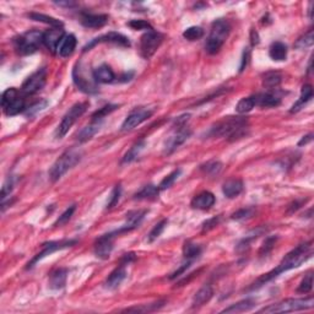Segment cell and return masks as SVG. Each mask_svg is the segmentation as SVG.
Listing matches in <instances>:
<instances>
[{"instance_id": "9", "label": "cell", "mask_w": 314, "mask_h": 314, "mask_svg": "<svg viewBox=\"0 0 314 314\" xmlns=\"http://www.w3.org/2000/svg\"><path fill=\"white\" fill-rule=\"evenodd\" d=\"M77 242L78 240H75V239H64V240H54V242L44 243V244H43L42 252L39 253V254H37L36 257H35L34 259H32L31 262L27 264L26 269H32V268H34L35 265H36L37 263L39 262V260H42L43 258L48 257V255H50L52 253L57 252V250L65 249V248H68V247H73L74 244H77Z\"/></svg>"}, {"instance_id": "58", "label": "cell", "mask_w": 314, "mask_h": 314, "mask_svg": "<svg viewBox=\"0 0 314 314\" xmlns=\"http://www.w3.org/2000/svg\"><path fill=\"white\" fill-rule=\"evenodd\" d=\"M302 202H303V201H302ZM302 202H300V201H295V202H293V204L291 205L290 207H288V211H287L288 214H292V212H295L296 210L300 209L301 205H302Z\"/></svg>"}, {"instance_id": "54", "label": "cell", "mask_w": 314, "mask_h": 314, "mask_svg": "<svg viewBox=\"0 0 314 314\" xmlns=\"http://www.w3.org/2000/svg\"><path fill=\"white\" fill-rule=\"evenodd\" d=\"M220 219H221V217L216 216V217H212V219L206 220V221L202 224V231H210V230L215 229V227L219 225Z\"/></svg>"}, {"instance_id": "27", "label": "cell", "mask_w": 314, "mask_h": 314, "mask_svg": "<svg viewBox=\"0 0 314 314\" xmlns=\"http://www.w3.org/2000/svg\"><path fill=\"white\" fill-rule=\"evenodd\" d=\"M212 296H214V290H212V286L209 285V283H207V285H204L196 293V296H194L193 308L201 307V306H204L205 303H207L210 300H211Z\"/></svg>"}, {"instance_id": "45", "label": "cell", "mask_w": 314, "mask_h": 314, "mask_svg": "<svg viewBox=\"0 0 314 314\" xmlns=\"http://www.w3.org/2000/svg\"><path fill=\"white\" fill-rule=\"evenodd\" d=\"M313 288V274L310 273L307 276H305L301 283L297 287L298 293H310Z\"/></svg>"}, {"instance_id": "53", "label": "cell", "mask_w": 314, "mask_h": 314, "mask_svg": "<svg viewBox=\"0 0 314 314\" xmlns=\"http://www.w3.org/2000/svg\"><path fill=\"white\" fill-rule=\"evenodd\" d=\"M12 189H14V181H12V178H9L6 182H5L4 186H2V189H1V201L2 202L6 200L7 196H10Z\"/></svg>"}, {"instance_id": "39", "label": "cell", "mask_w": 314, "mask_h": 314, "mask_svg": "<svg viewBox=\"0 0 314 314\" xmlns=\"http://www.w3.org/2000/svg\"><path fill=\"white\" fill-rule=\"evenodd\" d=\"M314 43V36H313V31L311 30L308 34H306L305 36H302L301 39H297V42L295 43V48L297 49H307V48H311Z\"/></svg>"}, {"instance_id": "56", "label": "cell", "mask_w": 314, "mask_h": 314, "mask_svg": "<svg viewBox=\"0 0 314 314\" xmlns=\"http://www.w3.org/2000/svg\"><path fill=\"white\" fill-rule=\"evenodd\" d=\"M134 260H135V254H134V253H128V254H124V257L121 258L120 264L121 265H128V264H130L131 262H134Z\"/></svg>"}, {"instance_id": "47", "label": "cell", "mask_w": 314, "mask_h": 314, "mask_svg": "<svg viewBox=\"0 0 314 314\" xmlns=\"http://www.w3.org/2000/svg\"><path fill=\"white\" fill-rule=\"evenodd\" d=\"M48 106V102L45 100H40L39 102L35 103V105H32L31 107H29L26 110V115L30 116V117H34V116H36L37 113L42 112L43 110H44L45 107Z\"/></svg>"}, {"instance_id": "23", "label": "cell", "mask_w": 314, "mask_h": 314, "mask_svg": "<svg viewBox=\"0 0 314 314\" xmlns=\"http://www.w3.org/2000/svg\"><path fill=\"white\" fill-rule=\"evenodd\" d=\"M92 74L96 82L111 83L116 80V74L107 64H102L98 68H96Z\"/></svg>"}, {"instance_id": "17", "label": "cell", "mask_w": 314, "mask_h": 314, "mask_svg": "<svg viewBox=\"0 0 314 314\" xmlns=\"http://www.w3.org/2000/svg\"><path fill=\"white\" fill-rule=\"evenodd\" d=\"M80 22L86 29H100L108 22V16L103 14H81Z\"/></svg>"}, {"instance_id": "44", "label": "cell", "mask_w": 314, "mask_h": 314, "mask_svg": "<svg viewBox=\"0 0 314 314\" xmlns=\"http://www.w3.org/2000/svg\"><path fill=\"white\" fill-rule=\"evenodd\" d=\"M255 209L254 207H243V209L238 210L235 214H232V219L237 220V221H243V220H248L250 217L254 216Z\"/></svg>"}, {"instance_id": "2", "label": "cell", "mask_w": 314, "mask_h": 314, "mask_svg": "<svg viewBox=\"0 0 314 314\" xmlns=\"http://www.w3.org/2000/svg\"><path fill=\"white\" fill-rule=\"evenodd\" d=\"M248 119L243 117H227L217 121L209 131L211 136H222L234 141L243 138L247 133Z\"/></svg>"}, {"instance_id": "31", "label": "cell", "mask_w": 314, "mask_h": 314, "mask_svg": "<svg viewBox=\"0 0 314 314\" xmlns=\"http://www.w3.org/2000/svg\"><path fill=\"white\" fill-rule=\"evenodd\" d=\"M255 306V301L252 298H245V300L239 301V302L235 303V305L230 306V307L225 308L221 313H243L248 312L252 310Z\"/></svg>"}, {"instance_id": "33", "label": "cell", "mask_w": 314, "mask_h": 314, "mask_svg": "<svg viewBox=\"0 0 314 314\" xmlns=\"http://www.w3.org/2000/svg\"><path fill=\"white\" fill-rule=\"evenodd\" d=\"M269 55L273 60L282 62L287 58V45L282 42H274L269 48Z\"/></svg>"}, {"instance_id": "52", "label": "cell", "mask_w": 314, "mask_h": 314, "mask_svg": "<svg viewBox=\"0 0 314 314\" xmlns=\"http://www.w3.org/2000/svg\"><path fill=\"white\" fill-rule=\"evenodd\" d=\"M192 264H193V262H192V260H186V262H184L183 264H182L181 267H179L178 269L176 270V272L172 273L171 276H169V278H171V280H174V278H177V277H179V276H182V275L184 274V273L187 272V270L189 269V268L192 267Z\"/></svg>"}, {"instance_id": "41", "label": "cell", "mask_w": 314, "mask_h": 314, "mask_svg": "<svg viewBox=\"0 0 314 314\" xmlns=\"http://www.w3.org/2000/svg\"><path fill=\"white\" fill-rule=\"evenodd\" d=\"M167 224H168V221H167L166 219L162 220V221H159L158 224H156L155 226H154V229L150 231V234H149V236H148L149 242L151 243V242H154V240H156L157 238H158L159 236L162 235V232L164 231Z\"/></svg>"}, {"instance_id": "28", "label": "cell", "mask_w": 314, "mask_h": 314, "mask_svg": "<svg viewBox=\"0 0 314 314\" xmlns=\"http://www.w3.org/2000/svg\"><path fill=\"white\" fill-rule=\"evenodd\" d=\"M313 98V88L311 85H305L301 90V97L298 98L297 102L292 106V108L290 110V113H297L310 102Z\"/></svg>"}, {"instance_id": "37", "label": "cell", "mask_w": 314, "mask_h": 314, "mask_svg": "<svg viewBox=\"0 0 314 314\" xmlns=\"http://www.w3.org/2000/svg\"><path fill=\"white\" fill-rule=\"evenodd\" d=\"M159 193V189L158 187H155L153 186V184H149V186H145L143 187V188L140 189V191L138 192V193L135 194V199H151V197H155L158 196Z\"/></svg>"}, {"instance_id": "12", "label": "cell", "mask_w": 314, "mask_h": 314, "mask_svg": "<svg viewBox=\"0 0 314 314\" xmlns=\"http://www.w3.org/2000/svg\"><path fill=\"white\" fill-rule=\"evenodd\" d=\"M151 116H153V111L145 107H139L136 110L131 111L128 115V117L125 118V120L123 121V124H121V131L133 130L136 126L148 120Z\"/></svg>"}, {"instance_id": "22", "label": "cell", "mask_w": 314, "mask_h": 314, "mask_svg": "<svg viewBox=\"0 0 314 314\" xmlns=\"http://www.w3.org/2000/svg\"><path fill=\"white\" fill-rule=\"evenodd\" d=\"M77 44H78V40L74 35L73 34L65 35V36L63 37L62 42H60L59 47H58V50H57L58 54L63 58L69 57V55H72L73 53H74L75 48H77Z\"/></svg>"}, {"instance_id": "8", "label": "cell", "mask_w": 314, "mask_h": 314, "mask_svg": "<svg viewBox=\"0 0 314 314\" xmlns=\"http://www.w3.org/2000/svg\"><path fill=\"white\" fill-rule=\"evenodd\" d=\"M163 36L156 31H148L140 39V54L145 59H150L161 45Z\"/></svg>"}, {"instance_id": "16", "label": "cell", "mask_w": 314, "mask_h": 314, "mask_svg": "<svg viewBox=\"0 0 314 314\" xmlns=\"http://www.w3.org/2000/svg\"><path fill=\"white\" fill-rule=\"evenodd\" d=\"M64 31L63 29H50L47 32L43 34V44L48 48L52 53H55L58 50L60 42L64 37Z\"/></svg>"}, {"instance_id": "42", "label": "cell", "mask_w": 314, "mask_h": 314, "mask_svg": "<svg viewBox=\"0 0 314 314\" xmlns=\"http://www.w3.org/2000/svg\"><path fill=\"white\" fill-rule=\"evenodd\" d=\"M118 105H107L105 107L100 108L98 111H96L92 115V119H97V120H103L108 115H111L112 112H115L116 110H118Z\"/></svg>"}, {"instance_id": "26", "label": "cell", "mask_w": 314, "mask_h": 314, "mask_svg": "<svg viewBox=\"0 0 314 314\" xmlns=\"http://www.w3.org/2000/svg\"><path fill=\"white\" fill-rule=\"evenodd\" d=\"M68 273L69 272L65 268H60L53 272L49 276V287L52 290H62L67 283Z\"/></svg>"}, {"instance_id": "48", "label": "cell", "mask_w": 314, "mask_h": 314, "mask_svg": "<svg viewBox=\"0 0 314 314\" xmlns=\"http://www.w3.org/2000/svg\"><path fill=\"white\" fill-rule=\"evenodd\" d=\"M120 194H121V187L120 184H118V186H116L115 188H113L112 193H111L110 201H108L107 204V209H112V207H115L116 205L118 204L119 199H120Z\"/></svg>"}, {"instance_id": "29", "label": "cell", "mask_w": 314, "mask_h": 314, "mask_svg": "<svg viewBox=\"0 0 314 314\" xmlns=\"http://www.w3.org/2000/svg\"><path fill=\"white\" fill-rule=\"evenodd\" d=\"M125 277H126L125 265L119 264L117 269L113 270V272L110 274V276H108L107 281H106V285H107L108 288L113 290V288H117L118 286L123 282Z\"/></svg>"}, {"instance_id": "15", "label": "cell", "mask_w": 314, "mask_h": 314, "mask_svg": "<svg viewBox=\"0 0 314 314\" xmlns=\"http://www.w3.org/2000/svg\"><path fill=\"white\" fill-rule=\"evenodd\" d=\"M97 43H113V44L120 45V47H130V40L126 39L125 36L117 34V32H110V34L103 35V36L95 39L90 44L86 45L83 49L88 50L90 48H92L93 45L97 44Z\"/></svg>"}, {"instance_id": "50", "label": "cell", "mask_w": 314, "mask_h": 314, "mask_svg": "<svg viewBox=\"0 0 314 314\" xmlns=\"http://www.w3.org/2000/svg\"><path fill=\"white\" fill-rule=\"evenodd\" d=\"M19 95L20 93H19V91L16 90V88H14V87L7 88V90L4 91L1 95V107H4L6 103H9L10 101L12 100V98H15L16 96H19Z\"/></svg>"}, {"instance_id": "6", "label": "cell", "mask_w": 314, "mask_h": 314, "mask_svg": "<svg viewBox=\"0 0 314 314\" xmlns=\"http://www.w3.org/2000/svg\"><path fill=\"white\" fill-rule=\"evenodd\" d=\"M15 49L19 54L29 55L37 52L39 45L43 43V34L39 31H29L14 40Z\"/></svg>"}, {"instance_id": "35", "label": "cell", "mask_w": 314, "mask_h": 314, "mask_svg": "<svg viewBox=\"0 0 314 314\" xmlns=\"http://www.w3.org/2000/svg\"><path fill=\"white\" fill-rule=\"evenodd\" d=\"M255 97L254 96H249V97H244L237 103L236 106V112L238 115H245V113H249L253 108L255 107Z\"/></svg>"}, {"instance_id": "40", "label": "cell", "mask_w": 314, "mask_h": 314, "mask_svg": "<svg viewBox=\"0 0 314 314\" xmlns=\"http://www.w3.org/2000/svg\"><path fill=\"white\" fill-rule=\"evenodd\" d=\"M204 36V30L199 26H192L183 32V37L188 40H197Z\"/></svg>"}, {"instance_id": "21", "label": "cell", "mask_w": 314, "mask_h": 314, "mask_svg": "<svg viewBox=\"0 0 314 314\" xmlns=\"http://www.w3.org/2000/svg\"><path fill=\"white\" fill-rule=\"evenodd\" d=\"M255 105L262 108H273L277 107L281 103L280 96H277L274 92H265L255 95Z\"/></svg>"}, {"instance_id": "30", "label": "cell", "mask_w": 314, "mask_h": 314, "mask_svg": "<svg viewBox=\"0 0 314 314\" xmlns=\"http://www.w3.org/2000/svg\"><path fill=\"white\" fill-rule=\"evenodd\" d=\"M145 146H146L145 140L136 141V143L134 144V145L131 146L130 149H129L128 153L124 155L123 158H121V163L126 164V163H130V162L135 161V159L138 158L139 156H140V154L143 153L144 149H145Z\"/></svg>"}, {"instance_id": "49", "label": "cell", "mask_w": 314, "mask_h": 314, "mask_svg": "<svg viewBox=\"0 0 314 314\" xmlns=\"http://www.w3.org/2000/svg\"><path fill=\"white\" fill-rule=\"evenodd\" d=\"M276 239H277L276 237H269L265 239L264 244H263L262 249H260V252H259L260 257H267V255L269 254L270 252H272L273 248H274V245L276 243Z\"/></svg>"}, {"instance_id": "59", "label": "cell", "mask_w": 314, "mask_h": 314, "mask_svg": "<svg viewBox=\"0 0 314 314\" xmlns=\"http://www.w3.org/2000/svg\"><path fill=\"white\" fill-rule=\"evenodd\" d=\"M258 43H259V37H258L257 32L253 30L252 31V44L255 45V44H258Z\"/></svg>"}, {"instance_id": "55", "label": "cell", "mask_w": 314, "mask_h": 314, "mask_svg": "<svg viewBox=\"0 0 314 314\" xmlns=\"http://www.w3.org/2000/svg\"><path fill=\"white\" fill-rule=\"evenodd\" d=\"M248 60H249V49H245L244 53H243V57H242V63H240V67H239V73H242L243 70L245 69L248 64Z\"/></svg>"}, {"instance_id": "13", "label": "cell", "mask_w": 314, "mask_h": 314, "mask_svg": "<svg viewBox=\"0 0 314 314\" xmlns=\"http://www.w3.org/2000/svg\"><path fill=\"white\" fill-rule=\"evenodd\" d=\"M73 78H74L75 85L78 86V90L82 91L85 93H96L97 92V86H96V81L93 77L88 78L85 74L83 69L81 68V64H77L73 72Z\"/></svg>"}, {"instance_id": "20", "label": "cell", "mask_w": 314, "mask_h": 314, "mask_svg": "<svg viewBox=\"0 0 314 314\" xmlns=\"http://www.w3.org/2000/svg\"><path fill=\"white\" fill-rule=\"evenodd\" d=\"M2 110H4V113L7 117L20 115L21 112H26V101H25V98L21 95H19L15 98H12L9 103H6L2 107Z\"/></svg>"}, {"instance_id": "19", "label": "cell", "mask_w": 314, "mask_h": 314, "mask_svg": "<svg viewBox=\"0 0 314 314\" xmlns=\"http://www.w3.org/2000/svg\"><path fill=\"white\" fill-rule=\"evenodd\" d=\"M146 210H135V211H130L126 214V224L124 225V227H121L119 231L116 232V235L121 234V232L131 231V230L136 229L139 225L141 224L143 219L146 215Z\"/></svg>"}, {"instance_id": "11", "label": "cell", "mask_w": 314, "mask_h": 314, "mask_svg": "<svg viewBox=\"0 0 314 314\" xmlns=\"http://www.w3.org/2000/svg\"><path fill=\"white\" fill-rule=\"evenodd\" d=\"M192 131L189 130L188 128H186V125L178 126L177 130H174L171 135L167 138L166 143H164V148H163V153L166 155H171L173 154L177 149L181 145H183L187 140L191 136Z\"/></svg>"}, {"instance_id": "7", "label": "cell", "mask_w": 314, "mask_h": 314, "mask_svg": "<svg viewBox=\"0 0 314 314\" xmlns=\"http://www.w3.org/2000/svg\"><path fill=\"white\" fill-rule=\"evenodd\" d=\"M88 107L87 102L83 103H75L72 108L67 112V115L64 116V118L60 121L59 126L57 129V138L62 139L63 136H65L68 134V131L72 129V126L77 123V120L83 113L86 112Z\"/></svg>"}, {"instance_id": "43", "label": "cell", "mask_w": 314, "mask_h": 314, "mask_svg": "<svg viewBox=\"0 0 314 314\" xmlns=\"http://www.w3.org/2000/svg\"><path fill=\"white\" fill-rule=\"evenodd\" d=\"M201 169L205 173L209 174V176H216V174H219L221 172L222 163L220 161H210L206 164H204L201 167Z\"/></svg>"}, {"instance_id": "3", "label": "cell", "mask_w": 314, "mask_h": 314, "mask_svg": "<svg viewBox=\"0 0 314 314\" xmlns=\"http://www.w3.org/2000/svg\"><path fill=\"white\" fill-rule=\"evenodd\" d=\"M230 32H231V26L227 20L219 19L212 22L211 31H210L206 44H205L206 52L209 54H216L225 44L226 39H229Z\"/></svg>"}, {"instance_id": "18", "label": "cell", "mask_w": 314, "mask_h": 314, "mask_svg": "<svg viewBox=\"0 0 314 314\" xmlns=\"http://www.w3.org/2000/svg\"><path fill=\"white\" fill-rule=\"evenodd\" d=\"M215 201H216V199H215V196L211 192H201L193 197L191 205L193 209L209 210L214 206Z\"/></svg>"}, {"instance_id": "34", "label": "cell", "mask_w": 314, "mask_h": 314, "mask_svg": "<svg viewBox=\"0 0 314 314\" xmlns=\"http://www.w3.org/2000/svg\"><path fill=\"white\" fill-rule=\"evenodd\" d=\"M200 254H201V247H200L199 244L191 242V240L184 243V247H183L184 259L194 262V260L200 257Z\"/></svg>"}, {"instance_id": "10", "label": "cell", "mask_w": 314, "mask_h": 314, "mask_svg": "<svg viewBox=\"0 0 314 314\" xmlns=\"http://www.w3.org/2000/svg\"><path fill=\"white\" fill-rule=\"evenodd\" d=\"M45 82H47V72H45V69L37 70L36 73L30 75L24 81L21 86V92L26 96L35 95V93H37L44 87Z\"/></svg>"}, {"instance_id": "38", "label": "cell", "mask_w": 314, "mask_h": 314, "mask_svg": "<svg viewBox=\"0 0 314 314\" xmlns=\"http://www.w3.org/2000/svg\"><path fill=\"white\" fill-rule=\"evenodd\" d=\"M181 172H182L181 169H176V171H173L172 173H169L167 177H164L158 186L159 191H166V189L171 188V187L173 186L174 182H176L177 179H178V177L181 176Z\"/></svg>"}, {"instance_id": "60", "label": "cell", "mask_w": 314, "mask_h": 314, "mask_svg": "<svg viewBox=\"0 0 314 314\" xmlns=\"http://www.w3.org/2000/svg\"><path fill=\"white\" fill-rule=\"evenodd\" d=\"M55 4L57 5H59V6H74V2H72V1H65V2H63V1H59V2H55Z\"/></svg>"}, {"instance_id": "4", "label": "cell", "mask_w": 314, "mask_h": 314, "mask_svg": "<svg viewBox=\"0 0 314 314\" xmlns=\"http://www.w3.org/2000/svg\"><path fill=\"white\" fill-rule=\"evenodd\" d=\"M314 306L313 297L307 298H288V300L281 301L278 303H274L268 307L260 310V313H288L297 312V311L311 310Z\"/></svg>"}, {"instance_id": "24", "label": "cell", "mask_w": 314, "mask_h": 314, "mask_svg": "<svg viewBox=\"0 0 314 314\" xmlns=\"http://www.w3.org/2000/svg\"><path fill=\"white\" fill-rule=\"evenodd\" d=\"M243 188H244V186H243V182L240 179L232 178L225 182L224 186H222V192L229 199H234L242 193Z\"/></svg>"}, {"instance_id": "25", "label": "cell", "mask_w": 314, "mask_h": 314, "mask_svg": "<svg viewBox=\"0 0 314 314\" xmlns=\"http://www.w3.org/2000/svg\"><path fill=\"white\" fill-rule=\"evenodd\" d=\"M101 125H102V120L92 119V121L88 125H86L85 128L81 129L80 133L78 134V140L80 143H86L90 139H92L98 133V130L101 129Z\"/></svg>"}, {"instance_id": "57", "label": "cell", "mask_w": 314, "mask_h": 314, "mask_svg": "<svg viewBox=\"0 0 314 314\" xmlns=\"http://www.w3.org/2000/svg\"><path fill=\"white\" fill-rule=\"evenodd\" d=\"M313 140V134H308V135L303 136L302 140L298 143V146H303V145H307L308 143H311V141Z\"/></svg>"}, {"instance_id": "32", "label": "cell", "mask_w": 314, "mask_h": 314, "mask_svg": "<svg viewBox=\"0 0 314 314\" xmlns=\"http://www.w3.org/2000/svg\"><path fill=\"white\" fill-rule=\"evenodd\" d=\"M27 16H29L31 20H35V21L43 22V24L45 25H49L52 29H63V26H64L60 20L55 19V17H52V16H48V15H44V14L31 12V14H29Z\"/></svg>"}, {"instance_id": "51", "label": "cell", "mask_w": 314, "mask_h": 314, "mask_svg": "<svg viewBox=\"0 0 314 314\" xmlns=\"http://www.w3.org/2000/svg\"><path fill=\"white\" fill-rule=\"evenodd\" d=\"M129 26L133 30H146V31H153V26L149 22L144 21V20H133L129 22Z\"/></svg>"}, {"instance_id": "36", "label": "cell", "mask_w": 314, "mask_h": 314, "mask_svg": "<svg viewBox=\"0 0 314 314\" xmlns=\"http://www.w3.org/2000/svg\"><path fill=\"white\" fill-rule=\"evenodd\" d=\"M281 80H282V77H281V74H278V73H267L264 78H263V85H264V87L269 88V90H274V88L280 85Z\"/></svg>"}, {"instance_id": "46", "label": "cell", "mask_w": 314, "mask_h": 314, "mask_svg": "<svg viewBox=\"0 0 314 314\" xmlns=\"http://www.w3.org/2000/svg\"><path fill=\"white\" fill-rule=\"evenodd\" d=\"M75 209H77V206H75V205H72L70 207H68V209L65 210L64 212H63L62 216H59V219H58L57 221H55L54 226L58 227V226H62V225L67 224V222L69 221L70 219H72L73 214H74V211H75Z\"/></svg>"}, {"instance_id": "14", "label": "cell", "mask_w": 314, "mask_h": 314, "mask_svg": "<svg viewBox=\"0 0 314 314\" xmlns=\"http://www.w3.org/2000/svg\"><path fill=\"white\" fill-rule=\"evenodd\" d=\"M115 232L103 235L96 239L95 247H93V252H95L96 257L102 260L108 259L111 257V253L113 250V238H115Z\"/></svg>"}, {"instance_id": "5", "label": "cell", "mask_w": 314, "mask_h": 314, "mask_svg": "<svg viewBox=\"0 0 314 314\" xmlns=\"http://www.w3.org/2000/svg\"><path fill=\"white\" fill-rule=\"evenodd\" d=\"M81 154L77 150H68L53 163L49 169V179L57 182L67 173L69 169L75 167L80 162Z\"/></svg>"}, {"instance_id": "1", "label": "cell", "mask_w": 314, "mask_h": 314, "mask_svg": "<svg viewBox=\"0 0 314 314\" xmlns=\"http://www.w3.org/2000/svg\"><path fill=\"white\" fill-rule=\"evenodd\" d=\"M312 254H313L312 242H306V243H302V244L297 245L295 249H292L290 253H287V254L285 255V258L281 260L280 264H278L274 270H272V272L260 276V277L258 278L254 283H252V286H250L248 290L249 291L257 290V288L262 287L263 285H265V283L269 282V281L274 280L275 277H277V276L282 274V273L301 267L303 263L307 262V260L312 257Z\"/></svg>"}]
</instances>
